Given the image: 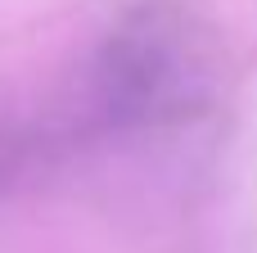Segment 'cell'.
Here are the masks:
<instances>
[{"mask_svg":"<svg viewBox=\"0 0 257 253\" xmlns=\"http://www.w3.org/2000/svg\"><path fill=\"white\" fill-rule=\"evenodd\" d=\"M208 95V63L185 18L163 5L126 14L90 54L77 100L81 136H136L190 118Z\"/></svg>","mask_w":257,"mask_h":253,"instance_id":"6da1fadb","label":"cell"},{"mask_svg":"<svg viewBox=\"0 0 257 253\" xmlns=\"http://www.w3.org/2000/svg\"><path fill=\"white\" fill-rule=\"evenodd\" d=\"M59 145L63 140L50 127H0V199L23 186Z\"/></svg>","mask_w":257,"mask_h":253,"instance_id":"7a4b0ae2","label":"cell"}]
</instances>
